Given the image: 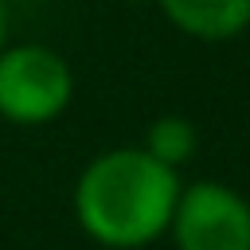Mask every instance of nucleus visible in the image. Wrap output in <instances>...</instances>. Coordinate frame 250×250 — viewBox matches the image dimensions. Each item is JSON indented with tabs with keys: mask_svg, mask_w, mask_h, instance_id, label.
<instances>
[{
	"mask_svg": "<svg viewBox=\"0 0 250 250\" xmlns=\"http://www.w3.org/2000/svg\"><path fill=\"white\" fill-rule=\"evenodd\" d=\"M195 145H199L195 125H191L188 117H180V113L156 117V121L148 125V133H145V152H148L152 160H160L164 168H172V172H176L184 160L195 156Z\"/></svg>",
	"mask_w": 250,
	"mask_h": 250,
	"instance_id": "39448f33",
	"label": "nucleus"
},
{
	"mask_svg": "<svg viewBox=\"0 0 250 250\" xmlns=\"http://www.w3.org/2000/svg\"><path fill=\"white\" fill-rule=\"evenodd\" d=\"M180 176L145 148H109L94 156L74 184L78 227L109 250H141L156 242L176 211Z\"/></svg>",
	"mask_w": 250,
	"mask_h": 250,
	"instance_id": "f257e3e1",
	"label": "nucleus"
},
{
	"mask_svg": "<svg viewBox=\"0 0 250 250\" xmlns=\"http://www.w3.org/2000/svg\"><path fill=\"white\" fill-rule=\"evenodd\" d=\"M172 27L191 39H234L250 23V0H156Z\"/></svg>",
	"mask_w": 250,
	"mask_h": 250,
	"instance_id": "20e7f679",
	"label": "nucleus"
},
{
	"mask_svg": "<svg viewBox=\"0 0 250 250\" xmlns=\"http://www.w3.org/2000/svg\"><path fill=\"white\" fill-rule=\"evenodd\" d=\"M8 47V4L0 0V51Z\"/></svg>",
	"mask_w": 250,
	"mask_h": 250,
	"instance_id": "423d86ee",
	"label": "nucleus"
},
{
	"mask_svg": "<svg viewBox=\"0 0 250 250\" xmlns=\"http://www.w3.org/2000/svg\"><path fill=\"white\" fill-rule=\"evenodd\" d=\"M74 98L70 62L43 43H8L0 51V117L8 125H51Z\"/></svg>",
	"mask_w": 250,
	"mask_h": 250,
	"instance_id": "f03ea898",
	"label": "nucleus"
},
{
	"mask_svg": "<svg viewBox=\"0 0 250 250\" xmlns=\"http://www.w3.org/2000/svg\"><path fill=\"white\" fill-rule=\"evenodd\" d=\"M176 250H250V203L223 184L180 188L172 223Z\"/></svg>",
	"mask_w": 250,
	"mask_h": 250,
	"instance_id": "7ed1b4c3",
	"label": "nucleus"
}]
</instances>
